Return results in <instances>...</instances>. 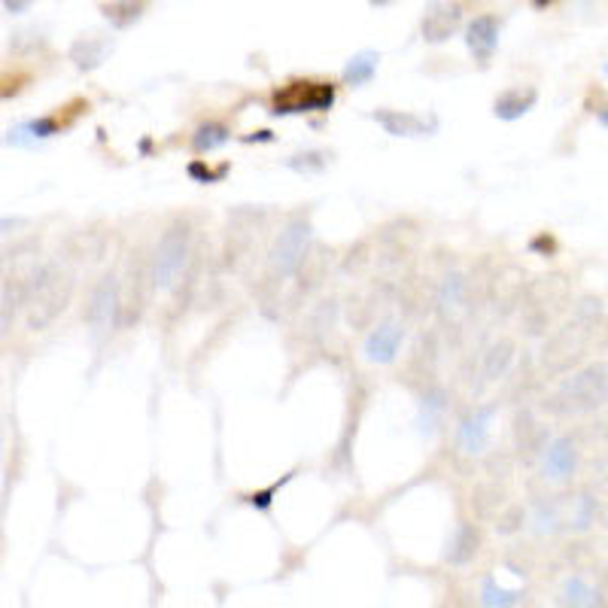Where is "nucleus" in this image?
I'll use <instances>...</instances> for the list:
<instances>
[{
	"instance_id": "20e7f679",
	"label": "nucleus",
	"mask_w": 608,
	"mask_h": 608,
	"mask_svg": "<svg viewBox=\"0 0 608 608\" xmlns=\"http://www.w3.org/2000/svg\"><path fill=\"white\" fill-rule=\"evenodd\" d=\"M463 25V7L456 0H429L426 10H423V40L426 43H444L450 40Z\"/></svg>"
},
{
	"instance_id": "0eeeda50",
	"label": "nucleus",
	"mask_w": 608,
	"mask_h": 608,
	"mask_svg": "<svg viewBox=\"0 0 608 608\" xmlns=\"http://www.w3.org/2000/svg\"><path fill=\"white\" fill-rule=\"evenodd\" d=\"M110 52H113V40L92 34V37H80L70 46V61L80 70H95L107 61Z\"/></svg>"
},
{
	"instance_id": "7ed1b4c3",
	"label": "nucleus",
	"mask_w": 608,
	"mask_h": 608,
	"mask_svg": "<svg viewBox=\"0 0 608 608\" xmlns=\"http://www.w3.org/2000/svg\"><path fill=\"white\" fill-rule=\"evenodd\" d=\"M308 244H311V222L308 219L289 222L286 232H280V238L274 244V253H271L274 256V271L283 274V277H289L301 265Z\"/></svg>"
},
{
	"instance_id": "1a4fd4ad",
	"label": "nucleus",
	"mask_w": 608,
	"mask_h": 608,
	"mask_svg": "<svg viewBox=\"0 0 608 608\" xmlns=\"http://www.w3.org/2000/svg\"><path fill=\"white\" fill-rule=\"evenodd\" d=\"M113 311H116V280L104 277V283L95 289L92 308H89V323L95 332H107L113 323Z\"/></svg>"
},
{
	"instance_id": "f8f14e48",
	"label": "nucleus",
	"mask_w": 608,
	"mask_h": 608,
	"mask_svg": "<svg viewBox=\"0 0 608 608\" xmlns=\"http://www.w3.org/2000/svg\"><path fill=\"white\" fill-rule=\"evenodd\" d=\"M490 417H493V411H490V408H481V411H475V414L463 423L460 441H463V450H466V453H481V447L487 444V423H490Z\"/></svg>"
},
{
	"instance_id": "b1692460",
	"label": "nucleus",
	"mask_w": 608,
	"mask_h": 608,
	"mask_svg": "<svg viewBox=\"0 0 608 608\" xmlns=\"http://www.w3.org/2000/svg\"><path fill=\"white\" fill-rule=\"evenodd\" d=\"M536 4H539V7H545V4H548V0H536Z\"/></svg>"
},
{
	"instance_id": "4468645a",
	"label": "nucleus",
	"mask_w": 608,
	"mask_h": 608,
	"mask_svg": "<svg viewBox=\"0 0 608 608\" xmlns=\"http://www.w3.org/2000/svg\"><path fill=\"white\" fill-rule=\"evenodd\" d=\"M575 456H572V444L569 441H557L551 450H548V472L551 478H566V472L572 469Z\"/></svg>"
},
{
	"instance_id": "f03ea898",
	"label": "nucleus",
	"mask_w": 608,
	"mask_h": 608,
	"mask_svg": "<svg viewBox=\"0 0 608 608\" xmlns=\"http://www.w3.org/2000/svg\"><path fill=\"white\" fill-rule=\"evenodd\" d=\"M186 253H189L186 225H171L156 247V286L159 289H171L177 283V277L186 265Z\"/></svg>"
},
{
	"instance_id": "5701e85b",
	"label": "nucleus",
	"mask_w": 608,
	"mask_h": 608,
	"mask_svg": "<svg viewBox=\"0 0 608 608\" xmlns=\"http://www.w3.org/2000/svg\"><path fill=\"white\" fill-rule=\"evenodd\" d=\"M368 4H371V7H387L390 0H368Z\"/></svg>"
},
{
	"instance_id": "a211bd4d",
	"label": "nucleus",
	"mask_w": 608,
	"mask_h": 608,
	"mask_svg": "<svg viewBox=\"0 0 608 608\" xmlns=\"http://www.w3.org/2000/svg\"><path fill=\"white\" fill-rule=\"evenodd\" d=\"M34 140H43V137H52V134H58V119H52V116H40V119H31V122H25L22 125Z\"/></svg>"
},
{
	"instance_id": "6e6552de",
	"label": "nucleus",
	"mask_w": 608,
	"mask_h": 608,
	"mask_svg": "<svg viewBox=\"0 0 608 608\" xmlns=\"http://www.w3.org/2000/svg\"><path fill=\"white\" fill-rule=\"evenodd\" d=\"M536 101H539V92H536V89L517 86V89H508V92H502V95L496 98L493 113H496V119H502V122H514V119H523L532 107H536Z\"/></svg>"
},
{
	"instance_id": "412c9836",
	"label": "nucleus",
	"mask_w": 608,
	"mask_h": 608,
	"mask_svg": "<svg viewBox=\"0 0 608 608\" xmlns=\"http://www.w3.org/2000/svg\"><path fill=\"white\" fill-rule=\"evenodd\" d=\"M0 4H4V10H7V13L19 16V13H25V10L31 7V0H0Z\"/></svg>"
},
{
	"instance_id": "9b49d317",
	"label": "nucleus",
	"mask_w": 608,
	"mask_h": 608,
	"mask_svg": "<svg viewBox=\"0 0 608 608\" xmlns=\"http://www.w3.org/2000/svg\"><path fill=\"white\" fill-rule=\"evenodd\" d=\"M101 10L113 28H131L149 10V0H110V4H104Z\"/></svg>"
},
{
	"instance_id": "393cba45",
	"label": "nucleus",
	"mask_w": 608,
	"mask_h": 608,
	"mask_svg": "<svg viewBox=\"0 0 608 608\" xmlns=\"http://www.w3.org/2000/svg\"><path fill=\"white\" fill-rule=\"evenodd\" d=\"M602 70H605V76H608V61H605V67H602Z\"/></svg>"
},
{
	"instance_id": "2eb2a0df",
	"label": "nucleus",
	"mask_w": 608,
	"mask_h": 608,
	"mask_svg": "<svg viewBox=\"0 0 608 608\" xmlns=\"http://www.w3.org/2000/svg\"><path fill=\"white\" fill-rule=\"evenodd\" d=\"M222 143H228V131H225L222 125H213V122L201 125V128L195 131V137H192V146H195L198 152H213V149H219Z\"/></svg>"
},
{
	"instance_id": "f3484780",
	"label": "nucleus",
	"mask_w": 608,
	"mask_h": 608,
	"mask_svg": "<svg viewBox=\"0 0 608 608\" xmlns=\"http://www.w3.org/2000/svg\"><path fill=\"white\" fill-rule=\"evenodd\" d=\"M517 602H520V593L502 590L493 581L484 584V605H517Z\"/></svg>"
},
{
	"instance_id": "4be33fe9",
	"label": "nucleus",
	"mask_w": 608,
	"mask_h": 608,
	"mask_svg": "<svg viewBox=\"0 0 608 608\" xmlns=\"http://www.w3.org/2000/svg\"><path fill=\"white\" fill-rule=\"evenodd\" d=\"M596 116H599V122H602V128H608V101H605V104H602V107H599V113H596Z\"/></svg>"
},
{
	"instance_id": "9d476101",
	"label": "nucleus",
	"mask_w": 608,
	"mask_h": 608,
	"mask_svg": "<svg viewBox=\"0 0 608 608\" xmlns=\"http://www.w3.org/2000/svg\"><path fill=\"white\" fill-rule=\"evenodd\" d=\"M399 344H402V329L393 326V323H387V326H380V329L368 338L365 356H368V362H380V365L393 362L396 353H399Z\"/></svg>"
},
{
	"instance_id": "6ab92c4d",
	"label": "nucleus",
	"mask_w": 608,
	"mask_h": 608,
	"mask_svg": "<svg viewBox=\"0 0 608 608\" xmlns=\"http://www.w3.org/2000/svg\"><path fill=\"white\" fill-rule=\"evenodd\" d=\"M301 159H304V162H298V159L292 156V159L286 162V168H292V171H311V168H317V171H320V168L326 165V159L320 156V152H308V156H301Z\"/></svg>"
},
{
	"instance_id": "423d86ee",
	"label": "nucleus",
	"mask_w": 608,
	"mask_h": 608,
	"mask_svg": "<svg viewBox=\"0 0 608 608\" xmlns=\"http://www.w3.org/2000/svg\"><path fill=\"white\" fill-rule=\"evenodd\" d=\"M466 46L469 52L475 55V61L487 64L499 46V19L484 13V16H475L466 28Z\"/></svg>"
},
{
	"instance_id": "ddd939ff",
	"label": "nucleus",
	"mask_w": 608,
	"mask_h": 608,
	"mask_svg": "<svg viewBox=\"0 0 608 608\" xmlns=\"http://www.w3.org/2000/svg\"><path fill=\"white\" fill-rule=\"evenodd\" d=\"M377 61H380L377 52H359V55H353L347 61V67H344V83L347 86H365V83H371V76L377 73Z\"/></svg>"
},
{
	"instance_id": "dca6fc26",
	"label": "nucleus",
	"mask_w": 608,
	"mask_h": 608,
	"mask_svg": "<svg viewBox=\"0 0 608 608\" xmlns=\"http://www.w3.org/2000/svg\"><path fill=\"white\" fill-rule=\"evenodd\" d=\"M475 551V532L469 526H460L456 529V539H453V548H450V560L453 563H466Z\"/></svg>"
},
{
	"instance_id": "aec40b11",
	"label": "nucleus",
	"mask_w": 608,
	"mask_h": 608,
	"mask_svg": "<svg viewBox=\"0 0 608 608\" xmlns=\"http://www.w3.org/2000/svg\"><path fill=\"white\" fill-rule=\"evenodd\" d=\"M225 171H228V168H225V165H222V168H219V171H210V168H201V165H198V162H195V165H189V174H192V177H204V180H210V183H213V180H219V177H225Z\"/></svg>"
},
{
	"instance_id": "39448f33",
	"label": "nucleus",
	"mask_w": 608,
	"mask_h": 608,
	"mask_svg": "<svg viewBox=\"0 0 608 608\" xmlns=\"http://www.w3.org/2000/svg\"><path fill=\"white\" fill-rule=\"evenodd\" d=\"M374 122L384 128L390 137H429L438 128L435 116H420L408 110H374Z\"/></svg>"
},
{
	"instance_id": "f257e3e1",
	"label": "nucleus",
	"mask_w": 608,
	"mask_h": 608,
	"mask_svg": "<svg viewBox=\"0 0 608 608\" xmlns=\"http://www.w3.org/2000/svg\"><path fill=\"white\" fill-rule=\"evenodd\" d=\"M335 104V86L317 80H295L274 92L271 113L295 116V113H326Z\"/></svg>"
}]
</instances>
